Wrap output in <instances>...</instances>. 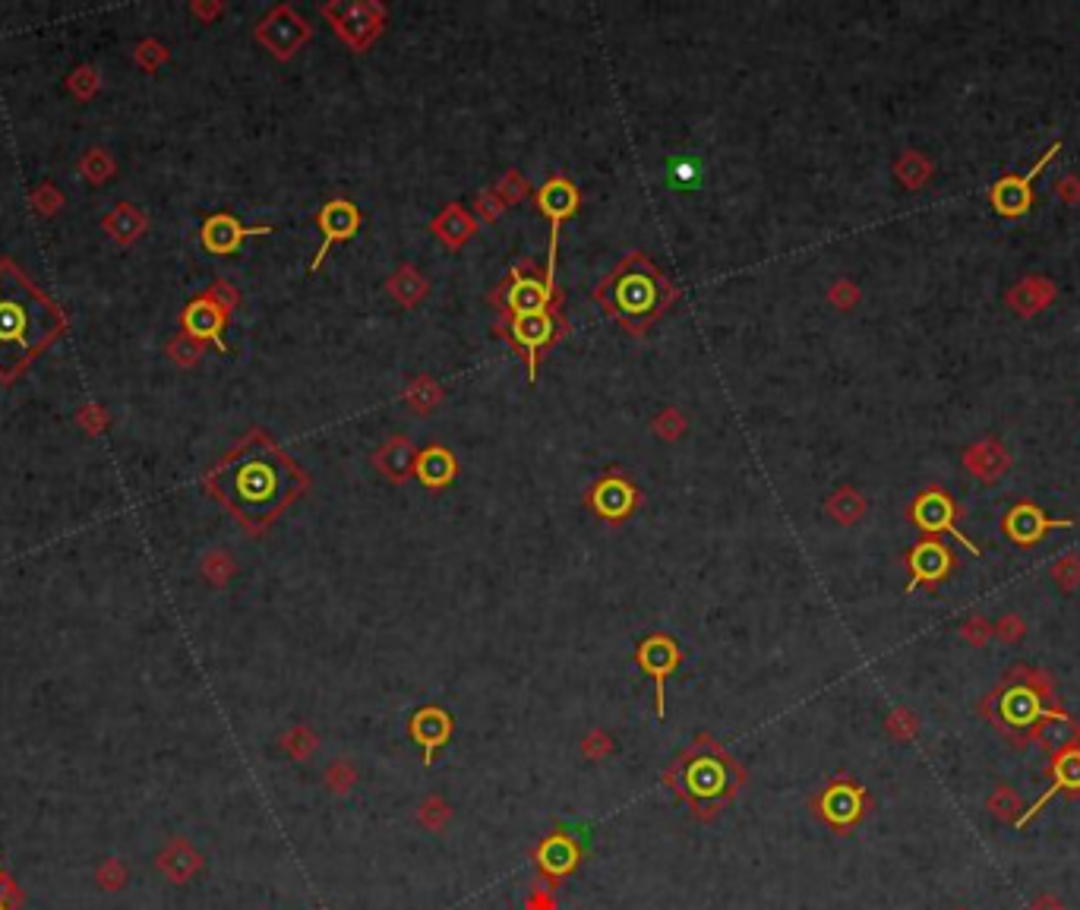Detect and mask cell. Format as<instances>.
Segmentation results:
<instances>
[{"mask_svg": "<svg viewBox=\"0 0 1080 910\" xmlns=\"http://www.w3.org/2000/svg\"><path fill=\"white\" fill-rule=\"evenodd\" d=\"M1077 787H1080V753L1074 749V753H1065L1062 759L1055 762V787H1052L1049 794H1046L1043 800H1039V803H1036V806L1030 809V813H1027L1024 819H1020V822H1027V819L1036 813V809L1043 806V803L1055 794V790H1077Z\"/></svg>", "mask_w": 1080, "mask_h": 910, "instance_id": "obj_20", "label": "cell"}, {"mask_svg": "<svg viewBox=\"0 0 1080 910\" xmlns=\"http://www.w3.org/2000/svg\"><path fill=\"white\" fill-rule=\"evenodd\" d=\"M319 228H323L326 237H323V244H319V253L313 256L310 272H316L319 266H323V260H326V253H329L332 244L348 241V237L357 234V228H360V212H357V206L348 203V200H329L323 209H319Z\"/></svg>", "mask_w": 1080, "mask_h": 910, "instance_id": "obj_8", "label": "cell"}, {"mask_svg": "<svg viewBox=\"0 0 1080 910\" xmlns=\"http://www.w3.org/2000/svg\"><path fill=\"white\" fill-rule=\"evenodd\" d=\"M585 500L597 516H604L610 522H623L638 506V490L626 474H604V478H597L591 484Z\"/></svg>", "mask_w": 1080, "mask_h": 910, "instance_id": "obj_7", "label": "cell"}, {"mask_svg": "<svg viewBox=\"0 0 1080 910\" xmlns=\"http://www.w3.org/2000/svg\"><path fill=\"white\" fill-rule=\"evenodd\" d=\"M989 809H992V813H995L998 819H1014V813L1020 809V803H1017V797L1011 794L1008 787H998L995 794H992V800H989Z\"/></svg>", "mask_w": 1080, "mask_h": 910, "instance_id": "obj_23", "label": "cell"}, {"mask_svg": "<svg viewBox=\"0 0 1080 910\" xmlns=\"http://www.w3.org/2000/svg\"><path fill=\"white\" fill-rule=\"evenodd\" d=\"M679 784L698 803L717 800L733 784V768L717 749H711V753H692L683 762V768H679Z\"/></svg>", "mask_w": 1080, "mask_h": 910, "instance_id": "obj_6", "label": "cell"}, {"mask_svg": "<svg viewBox=\"0 0 1080 910\" xmlns=\"http://www.w3.org/2000/svg\"><path fill=\"white\" fill-rule=\"evenodd\" d=\"M910 566H913V582L910 585L935 582V579H942L945 569H948V550L938 547V544H923V547L913 550Z\"/></svg>", "mask_w": 1080, "mask_h": 910, "instance_id": "obj_15", "label": "cell"}, {"mask_svg": "<svg viewBox=\"0 0 1080 910\" xmlns=\"http://www.w3.org/2000/svg\"><path fill=\"white\" fill-rule=\"evenodd\" d=\"M559 298H563V294L556 291L550 272L540 269L531 260H522L518 266H512L503 285L490 294V304L499 313L496 320H509V316H525V313L544 310Z\"/></svg>", "mask_w": 1080, "mask_h": 910, "instance_id": "obj_5", "label": "cell"}, {"mask_svg": "<svg viewBox=\"0 0 1080 910\" xmlns=\"http://www.w3.org/2000/svg\"><path fill=\"white\" fill-rule=\"evenodd\" d=\"M913 516H916V522L923 525L926 531H942V528H945V531H951V534H954V538H957L960 544H967L970 550H976V547L964 538V534H960V531L954 528V506L942 497V493H926V497L916 503V512H913Z\"/></svg>", "mask_w": 1080, "mask_h": 910, "instance_id": "obj_14", "label": "cell"}, {"mask_svg": "<svg viewBox=\"0 0 1080 910\" xmlns=\"http://www.w3.org/2000/svg\"><path fill=\"white\" fill-rule=\"evenodd\" d=\"M1033 910H1062V904H1058L1055 898H1049V895H1043V898H1036Z\"/></svg>", "mask_w": 1080, "mask_h": 910, "instance_id": "obj_24", "label": "cell"}, {"mask_svg": "<svg viewBox=\"0 0 1080 910\" xmlns=\"http://www.w3.org/2000/svg\"><path fill=\"white\" fill-rule=\"evenodd\" d=\"M493 332L499 339H506L522 358L528 361V380H537V364L544 358L563 335L569 332V320L563 313V298L553 301L550 307L525 313V316H509V320H496Z\"/></svg>", "mask_w": 1080, "mask_h": 910, "instance_id": "obj_4", "label": "cell"}, {"mask_svg": "<svg viewBox=\"0 0 1080 910\" xmlns=\"http://www.w3.org/2000/svg\"><path fill=\"white\" fill-rule=\"evenodd\" d=\"M537 209L550 219V266L547 272L553 275V253H556V234H559V225H563L569 215L578 209V193L572 187V181H566V177H550V181L537 190Z\"/></svg>", "mask_w": 1080, "mask_h": 910, "instance_id": "obj_9", "label": "cell"}, {"mask_svg": "<svg viewBox=\"0 0 1080 910\" xmlns=\"http://www.w3.org/2000/svg\"><path fill=\"white\" fill-rule=\"evenodd\" d=\"M1055 525H1058V522H1046L1043 516H1039V509H1033V506H1017V509L1011 512V519L1005 522L1008 534H1011L1014 541H1020V544L1036 541L1039 534L1055 528Z\"/></svg>", "mask_w": 1080, "mask_h": 910, "instance_id": "obj_17", "label": "cell"}, {"mask_svg": "<svg viewBox=\"0 0 1080 910\" xmlns=\"http://www.w3.org/2000/svg\"><path fill=\"white\" fill-rule=\"evenodd\" d=\"M1052 152H1058V146H1052V149L1046 152L1043 162H1039V165H1036L1027 177H1008V181H998V184H995V190H992V203H995V209H998V212H1005V215H1020V212H1024V209L1030 206V184H1033V177L1046 168V162L1052 158Z\"/></svg>", "mask_w": 1080, "mask_h": 910, "instance_id": "obj_10", "label": "cell"}, {"mask_svg": "<svg viewBox=\"0 0 1080 910\" xmlns=\"http://www.w3.org/2000/svg\"><path fill=\"white\" fill-rule=\"evenodd\" d=\"M60 332L64 313L57 304L16 263H0V380L16 383Z\"/></svg>", "mask_w": 1080, "mask_h": 910, "instance_id": "obj_2", "label": "cell"}, {"mask_svg": "<svg viewBox=\"0 0 1080 910\" xmlns=\"http://www.w3.org/2000/svg\"><path fill=\"white\" fill-rule=\"evenodd\" d=\"M206 487L247 531H266L310 487V474L269 433L253 430L218 462Z\"/></svg>", "mask_w": 1080, "mask_h": 910, "instance_id": "obj_1", "label": "cell"}, {"mask_svg": "<svg viewBox=\"0 0 1080 910\" xmlns=\"http://www.w3.org/2000/svg\"><path fill=\"white\" fill-rule=\"evenodd\" d=\"M269 228H244L231 215H212L203 225V244L212 253H234L247 234H266Z\"/></svg>", "mask_w": 1080, "mask_h": 910, "instance_id": "obj_12", "label": "cell"}, {"mask_svg": "<svg viewBox=\"0 0 1080 910\" xmlns=\"http://www.w3.org/2000/svg\"><path fill=\"white\" fill-rule=\"evenodd\" d=\"M825 816L837 825H847L859 816V790L856 787H834L825 797Z\"/></svg>", "mask_w": 1080, "mask_h": 910, "instance_id": "obj_18", "label": "cell"}, {"mask_svg": "<svg viewBox=\"0 0 1080 910\" xmlns=\"http://www.w3.org/2000/svg\"><path fill=\"white\" fill-rule=\"evenodd\" d=\"M417 478L424 481L427 487H439V484H449L452 474H455V462L452 455L446 449H427L424 455H417Z\"/></svg>", "mask_w": 1080, "mask_h": 910, "instance_id": "obj_16", "label": "cell"}, {"mask_svg": "<svg viewBox=\"0 0 1080 910\" xmlns=\"http://www.w3.org/2000/svg\"><path fill=\"white\" fill-rule=\"evenodd\" d=\"M184 326L196 339H212L218 348L225 351L222 342V326H225V307L215 304L212 298H199L184 310Z\"/></svg>", "mask_w": 1080, "mask_h": 910, "instance_id": "obj_11", "label": "cell"}, {"mask_svg": "<svg viewBox=\"0 0 1080 910\" xmlns=\"http://www.w3.org/2000/svg\"><path fill=\"white\" fill-rule=\"evenodd\" d=\"M638 664H642L645 670H651L654 680H657V702L664 699V680L670 670L679 664V651L670 639L664 636H651L642 648H638Z\"/></svg>", "mask_w": 1080, "mask_h": 910, "instance_id": "obj_13", "label": "cell"}, {"mask_svg": "<svg viewBox=\"0 0 1080 910\" xmlns=\"http://www.w3.org/2000/svg\"><path fill=\"white\" fill-rule=\"evenodd\" d=\"M383 455H392V465H386L383 471L389 474V478H408V474L417 468V452L405 443V440H392Z\"/></svg>", "mask_w": 1080, "mask_h": 910, "instance_id": "obj_22", "label": "cell"}, {"mask_svg": "<svg viewBox=\"0 0 1080 910\" xmlns=\"http://www.w3.org/2000/svg\"><path fill=\"white\" fill-rule=\"evenodd\" d=\"M676 301V285L651 256L629 253L597 285V304L629 335H645Z\"/></svg>", "mask_w": 1080, "mask_h": 910, "instance_id": "obj_3", "label": "cell"}, {"mask_svg": "<svg viewBox=\"0 0 1080 910\" xmlns=\"http://www.w3.org/2000/svg\"><path fill=\"white\" fill-rule=\"evenodd\" d=\"M471 231H474L471 219H468V215H465L462 209H458V206L446 209V212H443V219H436V234L443 237V241H449L452 247H455V244H462Z\"/></svg>", "mask_w": 1080, "mask_h": 910, "instance_id": "obj_21", "label": "cell"}, {"mask_svg": "<svg viewBox=\"0 0 1080 910\" xmlns=\"http://www.w3.org/2000/svg\"><path fill=\"white\" fill-rule=\"evenodd\" d=\"M1039 715H1055V711H1043L1036 705V696L1027 689H1014L1011 696L1005 699V718L1014 724V727H1027L1033 724Z\"/></svg>", "mask_w": 1080, "mask_h": 910, "instance_id": "obj_19", "label": "cell"}]
</instances>
